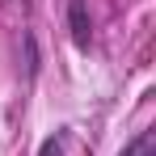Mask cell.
<instances>
[{
  "label": "cell",
  "instance_id": "obj_1",
  "mask_svg": "<svg viewBox=\"0 0 156 156\" xmlns=\"http://www.w3.org/2000/svg\"><path fill=\"white\" fill-rule=\"evenodd\" d=\"M68 34L80 51L93 47V17H89V4L84 0H68Z\"/></svg>",
  "mask_w": 156,
  "mask_h": 156
},
{
  "label": "cell",
  "instance_id": "obj_3",
  "mask_svg": "<svg viewBox=\"0 0 156 156\" xmlns=\"http://www.w3.org/2000/svg\"><path fill=\"white\" fill-rule=\"evenodd\" d=\"M38 156H63V135H47L42 148H38Z\"/></svg>",
  "mask_w": 156,
  "mask_h": 156
},
{
  "label": "cell",
  "instance_id": "obj_2",
  "mask_svg": "<svg viewBox=\"0 0 156 156\" xmlns=\"http://www.w3.org/2000/svg\"><path fill=\"white\" fill-rule=\"evenodd\" d=\"M118 156H156V131H139Z\"/></svg>",
  "mask_w": 156,
  "mask_h": 156
}]
</instances>
